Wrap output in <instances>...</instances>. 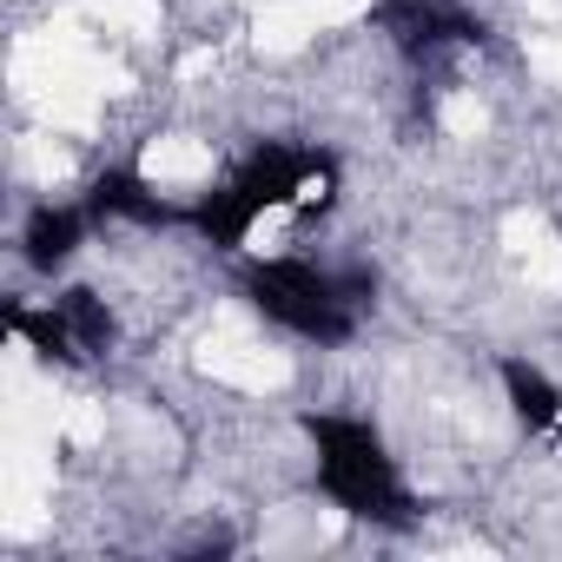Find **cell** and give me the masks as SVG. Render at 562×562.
<instances>
[{
	"label": "cell",
	"instance_id": "obj_1",
	"mask_svg": "<svg viewBox=\"0 0 562 562\" xmlns=\"http://www.w3.org/2000/svg\"><path fill=\"white\" fill-rule=\"evenodd\" d=\"M305 437H312V450H318V490H325L345 516L378 522V529H411L404 470H397V457L384 450V437H378L364 417L318 411V417H305Z\"/></svg>",
	"mask_w": 562,
	"mask_h": 562
},
{
	"label": "cell",
	"instance_id": "obj_2",
	"mask_svg": "<svg viewBox=\"0 0 562 562\" xmlns=\"http://www.w3.org/2000/svg\"><path fill=\"white\" fill-rule=\"evenodd\" d=\"M364 271H331L312 258H265L245 271V299L305 345H351L358 338V305H364Z\"/></svg>",
	"mask_w": 562,
	"mask_h": 562
},
{
	"label": "cell",
	"instance_id": "obj_3",
	"mask_svg": "<svg viewBox=\"0 0 562 562\" xmlns=\"http://www.w3.org/2000/svg\"><path fill=\"white\" fill-rule=\"evenodd\" d=\"M371 27L404 47V54H437V47H470L483 34V21L457 0H378L371 8Z\"/></svg>",
	"mask_w": 562,
	"mask_h": 562
},
{
	"label": "cell",
	"instance_id": "obj_4",
	"mask_svg": "<svg viewBox=\"0 0 562 562\" xmlns=\"http://www.w3.org/2000/svg\"><path fill=\"white\" fill-rule=\"evenodd\" d=\"M87 212L100 218V225H146V232H159V225H186V205H172L146 172H133V166H106L100 179H93V192H87Z\"/></svg>",
	"mask_w": 562,
	"mask_h": 562
},
{
	"label": "cell",
	"instance_id": "obj_5",
	"mask_svg": "<svg viewBox=\"0 0 562 562\" xmlns=\"http://www.w3.org/2000/svg\"><path fill=\"white\" fill-rule=\"evenodd\" d=\"M93 225H100V218L87 212V199H80V205H54V199H41V205L27 212V225H21V251H27L34 271H60V265L87 245Z\"/></svg>",
	"mask_w": 562,
	"mask_h": 562
},
{
	"label": "cell",
	"instance_id": "obj_6",
	"mask_svg": "<svg viewBox=\"0 0 562 562\" xmlns=\"http://www.w3.org/2000/svg\"><path fill=\"white\" fill-rule=\"evenodd\" d=\"M496 378H503V397H509V411H516L522 430H555L562 424V384L536 358H503Z\"/></svg>",
	"mask_w": 562,
	"mask_h": 562
}]
</instances>
